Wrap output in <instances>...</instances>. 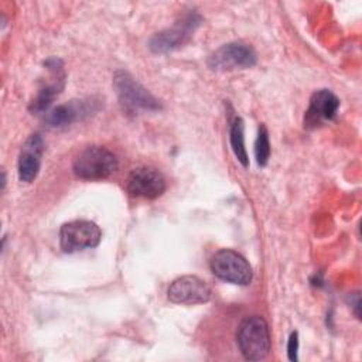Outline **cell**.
<instances>
[{"mask_svg":"<svg viewBox=\"0 0 362 362\" xmlns=\"http://www.w3.org/2000/svg\"><path fill=\"white\" fill-rule=\"evenodd\" d=\"M44 65L47 66L48 71L52 72V79H49L48 83H45L44 86H41L37 96L31 102L30 110L35 112V113H42V112L48 110V107L51 106L55 96L62 90L64 81H65L64 79L65 78L64 65H62L61 59L49 58L44 62Z\"/></svg>","mask_w":362,"mask_h":362,"instance_id":"8fae6325","label":"cell"},{"mask_svg":"<svg viewBox=\"0 0 362 362\" xmlns=\"http://www.w3.org/2000/svg\"><path fill=\"white\" fill-rule=\"evenodd\" d=\"M102 232L95 222L72 221L59 229V245L65 253H74L99 245Z\"/></svg>","mask_w":362,"mask_h":362,"instance_id":"5b68a950","label":"cell"},{"mask_svg":"<svg viewBox=\"0 0 362 362\" xmlns=\"http://www.w3.org/2000/svg\"><path fill=\"white\" fill-rule=\"evenodd\" d=\"M236 341L245 359H264L269 355L272 345L267 322L259 315L246 317L238 328Z\"/></svg>","mask_w":362,"mask_h":362,"instance_id":"6da1fadb","label":"cell"},{"mask_svg":"<svg viewBox=\"0 0 362 362\" xmlns=\"http://www.w3.org/2000/svg\"><path fill=\"white\" fill-rule=\"evenodd\" d=\"M117 164L112 151L100 146H92L76 157L74 173L82 180H103L117 170Z\"/></svg>","mask_w":362,"mask_h":362,"instance_id":"7a4b0ae2","label":"cell"},{"mask_svg":"<svg viewBox=\"0 0 362 362\" xmlns=\"http://www.w3.org/2000/svg\"><path fill=\"white\" fill-rule=\"evenodd\" d=\"M339 99L328 89H320L311 95L308 109L304 115V126L317 129L337 116Z\"/></svg>","mask_w":362,"mask_h":362,"instance_id":"30bf717a","label":"cell"},{"mask_svg":"<svg viewBox=\"0 0 362 362\" xmlns=\"http://www.w3.org/2000/svg\"><path fill=\"white\" fill-rule=\"evenodd\" d=\"M168 298L175 304H202L209 301V286L197 276H181L168 287Z\"/></svg>","mask_w":362,"mask_h":362,"instance_id":"52a82bcc","label":"cell"},{"mask_svg":"<svg viewBox=\"0 0 362 362\" xmlns=\"http://www.w3.org/2000/svg\"><path fill=\"white\" fill-rule=\"evenodd\" d=\"M211 270L221 280L239 286H247L253 277L247 260L230 249H221L212 256Z\"/></svg>","mask_w":362,"mask_h":362,"instance_id":"277c9868","label":"cell"},{"mask_svg":"<svg viewBox=\"0 0 362 362\" xmlns=\"http://www.w3.org/2000/svg\"><path fill=\"white\" fill-rule=\"evenodd\" d=\"M127 191L133 197L154 199L165 191V180L156 168L139 167L127 178Z\"/></svg>","mask_w":362,"mask_h":362,"instance_id":"9c48e42d","label":"cell"},{"mask_svg":"<svg viewBox=\"0 0 362 362\" xmlns=\"http://www.w3.org/2000/svg\"><path fill=\"white\" fill-rule=\"evenodd\" d=\"M44 153V140L40 134H31L18 157V178L24 182H31L38 175L40 167H41V157Z\"/></svg>","mask_w":362,"mask_h":362,"instance_id":"7c38bea8","label":"cell"},{"mask_svg":"<svg viewBox=\"0 0 362 362\" xmlns=\"http://www.w3.org/2000/svg\"><path fill=\"white\" fill-rule=\"evenodd\" d=\"M93 102L90 100H71L64 105H58L52 110L47 112L45 123L51 127H62L68 126L83 116L90 115L93 112Z\"/></svg>","mask_w":362,"mask_h":362,"instance_id":"4fadbf2b","label":"cell"},{"mask_svg":"<svg viewBox=\"0 0 362 362\" xmlns=\"http://www.w3.org/2000/svg\"><path fill=\"white\" fill-rule=\"evenodd\" d=\"M297 349H298V334L291 332L288 338V345H287V354L290 361H297Z\"/></svg>","mask_w":362,"mask_h":362,"instance_id":"2e32d148","label":"cell"},{"mask_svg":"<svg viewBox=\"0 0 362 362\" xmlns=\"http://www.w3.org/2000/svg\"><path fill=\"white\" fill-rule=\"evenodd\" d=\"M113 86L120 99V103L130 113H136L139 110L160 109V102L130 74L124 71H117L115 74Z\"/></svg>","mask_w":362,"mask_h":362,"instance_id":"3957f363","label":"cell"},{"mask_svg":"<svg viewBox=\"0 0 362 362\" xmlns=\"http://www.w3.org/2000/svg\"><path fill=\"white\" fill-rule=\"evenodd\" d=\"M199 17L197 14L187 16L181 23L175 24L173 28L160 31L154 34L148 42V47L153 52L163 54L180 48L184 42L188 41L194 28L198 25Z\"/></svg>","mask_w":362,"mask_h":362,"instance_id":"ba28073f","label":"cell"},{"mask_svg":"<svg viewBox=\"0 0 362 362\" xmlns=\"http://www.w3.org/2000/svg\"><path fill=\"white\" fill-rule=\"evenodd\" d=\"M243 120L240 117H235L232 124H230V147L233 150V154L236 156L238 161H240V164L243 167L249 165V158H247V153L245 148V136H243Z\"/></svg>","mask_w":362,"mask_h":362,"instance_id":"5bb4252c","label":"cell"},{"mask_svg":"<svg viewBox=\"0 0 362 362\" xmlns=\"http://www.w3.org/2000/svg\"><path fill=\"white\" fill-rule=\"evenodd\" d=\"M255 156H256V161L260 167H264L269 161L270 157V143H269V133L266 126H260L259 127V133H257V139L255 143Z\"/></svg>","mask_w":362,"mask_h":362,"instance_id":"9a60e30c","label":"cell"},{"mask_svg":"<svg viewBox=\"0 0 362 362\" xmlns=\"http://www.w3.org/2000/svg\"><path fill=\"white\" fill-rule=\"evenodd\" d=\"M256 64L255 49L243 42H229L218 48L208 59L214 71H230L236 68H250Z\"/></svg>","mask_w":362,"mask_h":362,"instance_id":"8992f818","label":"cell"}]
</instances>
